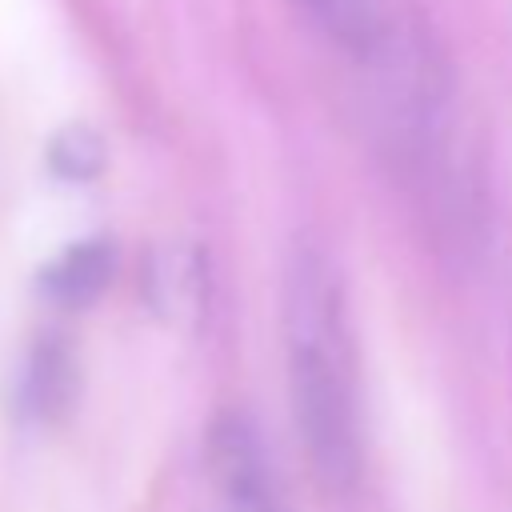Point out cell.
Masks as SVG:
<instances>
[{"label": "cell", "mask_w": 512, "mask_h": 512, "mask_svg": "<svg viewBox=\"0 0 512 512\" xmlns=\"http://www.w3.org/2000/svg\"><path fill=\"white\" fill-rule=\"evenodd\" d=\"M284 356L312 476L344 496L364 464V404L344 280L320 244H296L284 268Z\"/></svg>", "instance_id": "cell-1"}, {"label": "cell", "mask_w": 512, "mask_h": 512, "mask_svg": "<svg viewBox=\"0 0 512 512\" xmlns=\"http://www.w3.org/2000/svg\"><path fill=\"white\" fill-rule=\"evenodd\" d=\"M212 512H284L272 456L244 412H220L204 440Z\"/></svg>", "instance_id": "cell-2"}, {"label": "cell", "mask_w": 512, "mask_h": 512, "mask_svg": "<svg viewBox=\"0 0 512 512\" xmlns=\"http://www.w3.org/2000/svg\"><path fill=\"white\" fill-rule=\"evenodd\" d=\"M76 392H80V368L72 348L60 336H40L20 368V388H16L20 412L32 420H60L76 404Z\"/></svg>", "instance_id": "cell-3"}, {"label": "cell", "mask_w": 512, "mask_h": 512, "mask_svg": "<svg viewBox=\"0 0 512 512\" xmlns=\"http://www.w3.org/2000/svg\"><path fill=\"white\" fill-rule=\"evenodd\" d=\"M308 24L332 40L344 56L352 60H372V52L388 40V32L396 28V20L388 16V8L380 0H292Z\"/></svg>", "instance_id": "cell-4"}, {"label": "cell", "mask_w": 512, "mask_h": 512, "mask_svg": "<svg viewBox=\"0 0 512 512\" xmlns=\"http://www.w3.org/2000/svg\"><path fill=\"white\" fill-rule=\"evenodd\" d=\"M116 272V248L100 236L68 244L44 272H40V292L64 308H84L92 304Z\"/></svg>", "instance_id": "cell-5"}, {"label": "cell", "mask_w": 512, "mask_h": 512, "mask_svg": "<svg viewBox=\"0 0 512 512\" xmlns=\"http://www.w3.org/2000/svg\"><path fill=\"white\" fill-rule=\"evenodd\" d=\"M48 164L64 180H92L104 168V140L92 128L72 124L56 132V140L48 144Z\"/></svg>", "instance_id": "cell-6"}]
</instances>
